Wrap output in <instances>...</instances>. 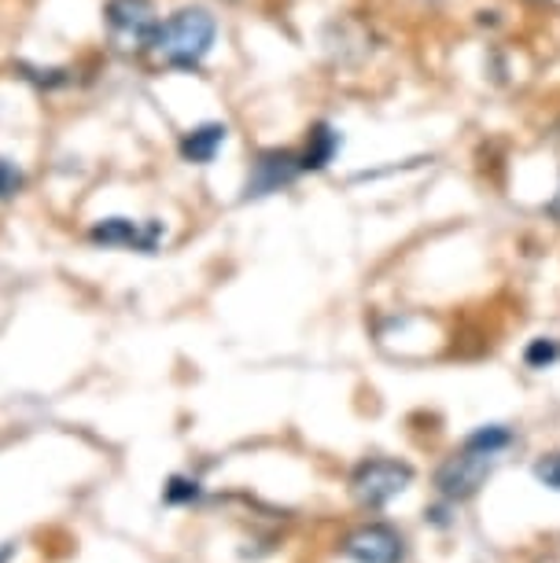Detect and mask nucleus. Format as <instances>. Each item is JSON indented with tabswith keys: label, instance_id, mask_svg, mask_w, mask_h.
Returning a JSON list of instances; mask_svg holds the SVG:
<instances>
[{
	"label": "nucleus",
	"instance_id": "1",
	"mask_svg": "<svg viewBox=\"0 0 560 563\" xmlns=\"http://www.w3.org/2000/svg\"><path fill=\"white\" fill-rule=\"evenodd\" d=\"M509 445H513V431L502 428V423L472 431L469 439L461 442V450L436 472L439 494L447 497V501H469V497H475Z\"/></svg>",
	"mask_w": 560,
	"mask_h": 563
},
{
	"label": "nucleus",
	"instance_id": "2",
	"mask_svg": "<svg viewBox=\"0 0 560 563\" xmlns=\"http://www.w3.org/2000/svg\"><path fill=\"white\" fill-rule=\"evenodd\" d=\"M215 37H218V19L207 8H177L166 23H158L152 48L166 67L196 70L210 56V48H215Z\"/></svg>",
	"mask_w": 560,
	"mask_h": 563
},
{
	"label": "nucleus",
	"instance_id": "3",
	"mask_svg": "<svg viewBox=\"0 0 560 563\" xmlns=\"http://www.w3.org/2000/svg\"><path fill=\"white\" fill-rule=\"evenodd\" d=\"M103 26H108V41L119 56H141L155 45L158 34L155 4L152 0H108Z\"/></svg>",
	"mask_w": 560,
	"mask_h": 563
},
{
	"label": "nucleus",
	"instance_id": "4",
	"mask_svg": "<svg viewBox=\"0 0 560 563\" xmlns=\"http://www.w3.org/2000/svg\"><path fill=\"white\" fill-rule=\"evenodd\" d=\"M414 483V467L406 461H391V456H373V461L358 464L351 475V497L362 508H384L398 494L409 490Z\"/></svg>",
	"mask_w": 560,
	"mask_h": 563
},
{
	"label": "nucleus",
	"instance_id": "5",
	"mask_svg": "<svg viewBox=\"0 0 560 563\" xmlns=\"http://www.w3.org/2000/svg\"><path fill=\"white\" fill-rule=\"evenodd\" d=\"M163 236H166V225L155 218H147V221L100 218L97 225L89 229V240L100 243V247H122V251H141V254H155Z\"/></svg>",
	"mask_w": 560,
	"mask_h": 563
},
{
	"label": "nucleus",
	"instance_id": "6",
	"mask_svg": "<svg viewBox=\"0 0 560 563\" xmlns=\"http://www.w3.org/2000/svg\"><path fill=\"white\" fill-rule=\"evenodd\" d=\"M343 556L354 563H403L406 541L395 527L387 523H365L343 538Z\"/></svg>",
	"mask_w": 560,
	"mask_h": 563
},
{
	"label": "nucleus",
	"instance_id": "7",
	"mask_svg": "<svg viewBox=\"0 0 560 563\" xmlns=\"http://www.w3.org/2000/svg\"><path fill=\"white\" fill-rule=\"evenodd\" d=\"M299 174H303V163H299V155H295V152H281V147L259 152V155H255V163H251V169H248L244 199L277 196L281 188H288Z\"/></svg>",
	"mask_w": 560,
	"mask_h": 563
},
{
	"label": "nucleus",
	"instance_id": "8",
	"mask_svg": "<svg viewBox=\"0 0 560 563\" xmlns=\"http://www.w3.org/2000/svg\"><path fill=\"white\" fill-rule=\"evenodd\" d=\"M226 136H229V125H221V122L196 125V130H188L182 136V158H185V163H193V166L215 163V155L226 147Z\"/></svg>",
	"mask_w": 560,
	"mask_h": 563
},
{
	"label": "nucleus",
	"instance_id": "9",
	"mask_svg": "<svg viewBox=\"0 0 560 563\" xmlns=\"http://www.w3.org/2000/svg\"><path fill=\"white\" fill-rule=\"evenodd\" d=\"M340 147H343V136L336 133L329 122H317L310 136H306V152L299 155V163H303V169H325Z\"/></svg>",
	"mask_w": 560,
	"mask_h": 563
},
{
	"label": "nucleus",
	"instance_id": "10",
	"mask_svg": "<svg viewBox=\"0 0 560 563\" xmlns=\"http://www.w3.org/2000/svg\"><path fill=\"white\" fill-rule=\"evenodd\" d=\"M557 357H560V343H557V339H531L527 350H524L527 368H549Z\"/></svg>",
	"mask_w": 560,
	"mask_h": 563
},
{
	"label": "nucleus",
	"instance_id": "11",
	"mask_svg": "<svg viewBox=\"0 0 560 563\" xmlns=\"http://www.w3.org/2000/svg\"><path fill=\"white\" fill-rule=\"evenodd\" d=\"M23 185H26L23 169H19V166L12 163V158L0 155V203H8V199H15L19 192H23Z\"/></svg>",
	"mask_w": 560,
	"mask_h": 563
},
{
	"label": "nucleus",
	"instance_id": "12",
	"mask_svg": "<svg viewBox=\"0 0 560 563\" xmlns=\"http://www.w3.org/2000/svg\"><path fill=\"white\" fill-rule=\"evenodd\" d=\"M163 497L171 505H188V501H196V497H199V483L196 479H185V475H174V479L166 483Z\"/></svg>",
	"mask_w": 560,
	"mask_h": 563
},
{
	"label": "nucleus",
	"instance_id": "13",
	"mask_svg": "<svg viewBox=\"0 0 560 563\" xmlns=\"http://www.w3.org/2000/svg\"><path fill=\"white\" fill-rule=\"evenodd\" d=\"M531 472L546 490H560V453H549V456H542V461H535Z\"/></svg>",
	"mask_w": 560,
	"mask_h": 563
},
{
	"label": "nucleus",
	"instance_id": "14",
	"mask_svg": "<svg viewBox=\"0 0 560 563\" xmlns=\"http://www.w3.org/2000/svg\"><path fill=\"white\" fill-rule=\"evenodd\" d=\"M546 210H549V218H553L557 225H560V185H557V196L549 199V207H546Z\"/></svg>",
	"mask_w": 560,
	"mask_h": 563
}]
</instances>
